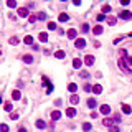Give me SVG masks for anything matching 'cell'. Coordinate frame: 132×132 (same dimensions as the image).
Returning a JSON list of instances; mask_svg holds the SVG:
<instances>
[{
	"mask_svg": "<svg viewBox=\"0 0 132 132\" xmlns=\"http://www.w3.org/2000/svg\"><path fill=\"white\" fill-rule=\"evenodd\" d=\"M119 17L122 18V20H130V18H132V12H129V10H122V12L119 13Z\"/></svg>",
	"mask_w": 132,
	"mask_h": 132,
	"instance_id": "1",
	"label": "cell"
},
{
	"mask_svg": "<svg viewBox=\"0 0 132 132\" xmlns=\"http://www.w3.org/2000/svg\"><path fill=\"white\" fill-rule=\"evenodd\" d=\"M18 15L20 17H30V12H28L27 7H20L18 8Z\"/></svg>",
	"mask_w": 132,
	"mask_h": 132,
	"instance_id": "2",
	"label": "cell"
},
{
	"mask_svg": "<svg viewBox=\"0 0 132 132\" xmlns=\"http://www.w3.org/2000/svg\"><path fill=\"white\" fill-rule=\"evenodd\" d=\"M114 122H116L114 119H107V117H106V119H102V124H104L106 127H109V129L114 127Z\"/></svg>",
	"mask_w": 132,
	"mask_h": 132,
	"instance_id": "3",
	"label": "cell"
},
{
	"mask_svg": "<svg viewBox=\"0 0 132 132\" xmlns=\"http://www.w3.org/2000/svg\"><path fill=\"white\" fill-rule=\"evenodd\" d=\"M74 45H76V48H78V50H83L84 46H86V41H84L83 38H78V40H76V43H74Z\"/></svg>",
	"mask_w": 132,
	"mask_h": 132,
	"instance_id": "4",
	"label": "cell"
},
{
	"mask_svg": "<svg viewBox=\"0 0 132 132\" xmlns=\"http://www.w3.org/2000/svg\"><path fill=\"white\" fill-rule=\"evenodd\" d=\"M101 114H104V116H107V114H111V107H109L107 104H104V106H101Z\"/></svg>",
	"mask_w": 132,
	"mask_h": 132,
	"instance_id": "5",
	"label": "cell"
},
{
	"mask_svg": "<svg viewBox=\"0 0 132 132\" xmlns=\"http://www.w3.org/2000/svg\"><path fill=\"white\" fill-rule=\"evenodd\" d=\"M84 63L88 64V66H92V64H94V56H92V55H88L86 58H84Z\"/></svg>",
	"mask_w": 132,
	"mask_h": 132,
	"instance_id": "6",
	"label": "cell"
},
{
	"mask_svg": "<svg viewBox=\"0 0 132 132\" xmlns=\"http://www.w3.org/2000/svg\"><path fill=\"white\" fill-rule=\"evenodd\" d=\"M102 32H104V28L101 27V25H96V27L92 28V33L94 35H102Z\"/></svg>",
	"mask_w": 132,
	"mask_h": 132,
	"instance_id": "7",
	"label": "cell"
},
{
	"mask_svg": "<svg viewBox=\"0 0 132 132\" xmlns=\"http://www.w3.org/2000/svg\"><path fill=\"white\" fill-rule=\"evenodd\" d=\"M81 66H83V61H81L79 58H74V60H73V68H76V69H79Z\"/></svg>",
	"mask_w": 132,
	"mask_h": 132,
	"instance_id": "8",
	"label": "cell"
},
{
	"mask_svg": "<svg viewBox=\"0 0 132 132\" xmlns=\"http://www.w3.org/2000/svg\"><path fill=\"white\" fill-rule=\"evenodd\" d=\"M76 35H78V32L74 30V28L68 30V38H69V40H74V38H76Z\"/></svg>",
	"mask_w": 132,
	"mask_h": 132,
	"instance_id": "9",
	"label": "cell"
},
{
	"mask_svg": "<svg viewBox=\"0 0 132 132\" xmlns=\"http://www.w3.org/2000/svg\"><path fill=\"white\" fill-rule=\"evenodd\" d=\"M66 116H68V117H74V116H76V109H74V107H68V109H66Z\"/></svg>",
	"mask_w": 132,
	"mask_h": 132,
	"instance_id": "10",
	"label": "cell"
},
{
	"mask_svg": "<svg viewBox=\"0 0 132 132\" xmlns=\"http://www.w3.org/2000/svg\"><path fill=\"white\" fill-rule=\"evenodd\" d=\"M92 92H94V94H101V92H102V86H101V84L92 86Z\"/></svg>",
	"mask_w": 132,
	"mask_h": 132,
	"instance_id": "11",
	"label": "cell"
},
{
	"mask_svg": "<svg viewBox=\"0 0 132 132\" xmlns=\"http://www.w3.org/2000/svg\"><path fill=\"white\" fill-rule=\"evenodd\" d=\"M122 112H124V114H130V112H132V107L129 104H122Z\"/></svg>",
	"mask_w": 132,
	"mask_h": 132,
	"instance_id": "12",
	"label": "cell"
},
{
	"mask_svg": "<svg viewBox=\"0 0 132 132\" xmlns=\"http://www.w3.org/2000/svg\"><path fill=\"white\" fill-rule=\"evenodd\" d=\"M58 20H60V22H68L69 20V15H68V13H60Z\"/></svg>",
	"mask_w": 132,
	"mask_h": 132,
	"instance_id": "13",
	"label": "cell"
},
{
	"mask_svg": "<svg viewBox=\"0 0 132 132\" xmlns=\"http://www.w3.org/2000/svg\"><path fill=\"white\" fill-rule=\"evenodd\" d=\"M38 38H40V41H41V43H46V41H48V35H46L45 32H41Z\"/></svg>",
	"mask_w": 132,
	"mask_h": 132,
	"instance_id": "14",
	"label": "cell"
},
{
	"mask_svg": "<svg viewBox=\"0 0 132 132\" xmlns=\"http://www.w3.org/2000/svg\"><path fill=\"white\" fill-rule=\"evenodd\" d=\"M55 56H56V58H58V60H63L64 56H66V53H64L63 50H58V51L55 53Z\"/></svg>",
	"mask_w": 132,
	"mask_h": 132,
	"instance_id": "15",
	"label": "cell"
},
{
	"mask_svg": "<svg viewBox=\"0 0 132 132\" xmlns=\"http://www.w3.org/2000/svg\"><path fill=\"white\" fill-rule=\"evenodd\" d=\"M23 41H25V45H33V36H30V35H27L23 38ZM35 46V45H33Z\"/></svg>",
	"mask_w": 132,
	"mask_h": 132,
	"instance_id": "16",
	"label": "cell"
},
{
	"mask_svg": "<svg viewBox=\"0 0 132 132\" xmlns=\"http://www.w3.org/2000/svg\"><path fill=\"white\" fill-rule=\"evenodd\" d=\"M88 106H89V107H91V109H94V107H96V106H97L96 99H92V97H89V99H88Z\"/></svg>",
	"mask_w": 132,
	"mask_h": 132,
	"instance_id": "17",
	"label": "cell"
},
{
	"mask_svg": "<svg viewBox=\"0 0 132 132\" xmlns=\"http://www.w3.org/2000/svg\"><path fill=\"white\" fill-rule=\"evenodd\" d=\"M23 61H25L27 64H32V63H33V56H32V55H25V56H23Z\"/></svg>",
	"mask_w": 132,
	"mask_h": 132,
	"instance_id": "18",
	"label": "cell"
},
{
	"mask_svg": "<svg viewBox=\"0 0 132 132\" xmlns=\"http://www.w3.org/2000/svg\"><path fill=\"white\" fill-rule=\"evenodd\" d=\"M20 97H22L20 91H17V89H15V91L12 92V99H13V101H18V99H20Z\"/></svg>",
	"mask_w": 132,
	"mask_h": 132,
	"instance_id": "19",
	"label": "cell"
},
{
	"mask_svg": "<svg viewBox=\"0 0 132 132\" xmlns=\"http://www.w3.org/2000/svg\"><path fill=\"white\" fill-rule=\"evenodd\" d=\"M60 117H61V112H60V111H53V112H51V119H53V120H58Z\"/></svg>",
	"mask_w": 132,
	"mask_h": 132,
	"instance_id": "20",
	"label": "cell"
},
{
	"mask_svg": "<svg viewBox=\"0 0 132 132\" xmlns=\"http://www.w3.org/2000/svg\"><path fill=\"white\" fill-rule=\"evenodd\" d=\"M36 127H38V129H45V127H46V124H45V120H41V119H38V120H36Z\"/></svg>",
	"mask_w": 132,
	"mask_h": 132,
	"instance_id": "21",
	"label": "cell"
},
{
	"mask_svg": "<svg viewBox=\"0 0 132 132\" xmlns=\"http://www.w3.org/2000/svg\"><path fill=\"white\" fill-rule=\"evenodd\" d=\"M91 129H92V124H89V122H84L83 124V130L84 132H89Z\"/></svg>",
	"mask_w": 132,
	"mask_h": 132,
	"instance_id": "22",
	"label": "cell"
},
{
	"mask_svg": "<svg viewBox=\"0 0 132 132\" xmlns=\"http://www.w3.org/2000/svg\"><path fill=\"white\" fill-rule=\"evenodd\" d=\"M69 101H71V104H78V102H79V96H78V94H73Z\"/></svg>",
	"mask_w": 132,
	"mask_h": 132,
	"instance_id": "23",
	"label": "cell"
},
{
	"mask_svg": "<svg viewBox=\"0 0 132 132\" xmlns=\"http://www.w3.org/2000/svg\"><path fill=\"white\" fill-rule=\"evenodd\" d=\"M106 22H107V25H116V18H114V17H107V18H106Z\"/></svg>",
	"mask_w": 132,
	"mask_h": 132,
	"instance_id": "24",
	"label": "cell"
},
{
	"mask_svg": "<svg viewBox=\"0 0 132 132\" xmlns=\"http://www.w3.org/2000/svg\"><path fill=\"white\" fill-rule=\"evenodd\" d=\"M68 89H69V92H76V91H78V86H76L74 83H71V84L68 86Z\"/></svg>",
	"mask_w": 132,
	"mask_h": 132,
	"instance_id": "25",
	"label": "cell"
},
{
	"mask_svg": "<svg viewBox=\"0 0 132 132\" xmlns=\"http://www.w3.org/2000/svg\"><path fill=\"white\" fill-rule=\"evenodd\" d=\"M36 20H38V15H30L28 17V22H30V23H35Z\"/></svg>",
	"mask_w": 132,
	"mask_h": 132,
	"instance_id": "26",
	"label": "cell"
},
{
	"mask_svg": "<svg viewBox=\"0 0 132 132\" xmlns=\"http://www.w3.org/2000/svg\"><path fill=\"white\" fill-rule=\"evenodd\" d=\"M46 27H48V30H56V23H55V22H48Z\"/></svg>",
	"mask_w": 132,
	"mask_h": 132,
	"instance_id": "27",
	"label": "cell"
},
{
	"mask_svg": "<svg viewBox=\"0 0 132 132\" xmlns=\"http://www.w3.org/2000/svg\"><path fill=\"white\" fill-rule=\"evenodd\" d=\"M12 107H13L12 102H5V106H4V109H5V111H8V112L12 111Z\"/></svg>",
	"mask_w": 132,
	"mask_h": 132,
	"instance_id": "28",
	"label": "cell"
},
{
	"mask_svg": "<svg viewBox=\"0 0 132 132\" xmlns=\"http://www.w3.org/2000/svg\"><path fill=\"white\" fill-rule=\"evenodd\" d=\"M7 5H8L10 8H15V7H17V2H15V0H8Z\"/></svg>",
	"mask_w": 132,
	"mask_h": 132,
	"instance_id": "29",
	"label": "cell"
},
{
	"mask_svg": "<svg viewBox=\"0 0 132 132\" xmlns=\"http://www.w3.org/2000/svg\"><path fill=\"white\" fill-rule=\"evenodd\" d=\"M81 30H83L84 33H88V32H89V25H88V23H83V27H81Z\"/></svg>",
	"mask_w": 132,
	"mask_h": 132,
	"instance_id": "30",
	"label": "cell"
},
{
	"mask_svg": "<svg viewBox=\"0 0 132 132\" xmlns=\"http://www.w3.org/2000/svg\"><path fill=\"white\" fill-rule=\"evenodd\" d=\"M10 45H18V38H17V36H12V38H10Z\"/></svg>",
	"mask_w": 132,
	"mask_h": 132,
	"instance_id": "31",
	"label": "cell"
},
{
	"mask_svg": "<svg viewBox=\"0 0 132 132\" xmlns=\"http://www.w3.org/2000/svg\"><path fill=\"white\" fill-rule=\"evenodd\" d=\"M38 20H46V13H38Z\"/></svg>",
	"mask_w": 132,
	"mask_h": 132,
	"instance_id": "32",
	"label": "cell"
},
{
	"mask_svg": "<svg viewBox=\"0 0 132 132\" xmlns=\"http://www.w3.org/2000/svg\"><path fill=\"white\" fill-rule=\"evenodd\" d=\"M0 129H2V132H8V125L7 124H2V125H0Z\"/></svg>",
	"mask_w": 132,
	"mask_h": 132,
	"instance_id": "33",
	"label": "cell"
},
{
	"mask_svg": "<svg viewBox=\"0 0 132 132\" xmlns=\"http://www.w3.org/2000/svg\"><path fill=\"white\" fill-rule=\"evenodd\" d=\"M104 18H107V17L104 15V13H99V15H97V20H99V22H102Z\"/></svg>",
	"mask_w": 132,
	"mask_h": 132,
	"instance_id": "34",
	"label": "cell"
},
{
	"mask_svg": "<svg viewBox=\"0 0 132 132\" xmlns=\"http://www.w3.org/2000/svg\"><path fill=\"white\" fill-rule=\"evenodd\" d=\"M10 119H18V112H12V114H10Z\"/></svg>",
	"mask_w": 132,
	"mask_h": 132,
	"instance_id": "35",
	"label": "cell"
},
{
	"mask_svg": "<svg viewBox=\"0 0 132 132\" xmlns=\"http://www.w3.org/2000/svg\"><path fill=\"white\" fill-rule=\"evenodd\" d=\"M102 12H104V13L111 12V7H109V5H104V7H102Z\"/></svg>",
	"mask_w": 132,
	"mask_h": 132,
	"instance_id": "36",
	"label": "cell"
},
{
	"mask_svg": "<svg viewBox=\"0 0 132 132\" xmlns=\"http://www.w3.org/2000/svg\"><path fill=\"white\" fill-rule=\"evenodd\" d=\"M109 130H111V132H120V130H119V127H116V125H114V127H111Z\"/></svg>",
	"mask_w": 132,
	"mask_h": 132,
	"instance_id": "37",
	"label": "cell"
},
{
	"mask_svg": "<svg viewBox=\"0 0 132 132\" xmlns=\"http://www.w3.org/2000/svg\"><path fill=\"white\" fill-rule=\"evenodd\" d=\"M81 76H83V78H88L89 73H88V71H81Z\"/></svg>",
	"mask_w": 132,
	"mask_h": 132,
	"instance_id": "38",
	"label": "cell"
},
{
	"mask_svg": "<svg viewBox=\"0 0 132 132\" xmlns=\"http://www.w3.org/2000/svg\"><path fill=\"white\" fill-rule=\"evenodd\" d=\"M125 61L129 63V66H132V58H130V56H127V58H125Z\"/></svg>",
	"mask_w": 132,
	"mask_h": 132,
	"instance_id": "39",
	"label": "cell"
},
{
	"mask_svg": "<svg viewBox=\"0 0 132 132\" xmlns=\"http://www.w3.org/2000/svg\"><path fill=\"white\" fill-rule=\"evenodd\" d=\"M91 89H92V88L89 86V84H86V86H84V91H91Z\"/></svg>",
	"mask_w": 132,
	"mask_h": 132,
	"instance_id": "40",
	"label": "cell"
},
{
	"mask_svg": "<svg viewBox=\"0 0 132 132\" xmlns=\"http://www.w3.org/2000/svg\"><path fill=\"white\" fill-rule=\"evenodd\" d=\"M120 4L124 5V7H127V5H129V0H122V2H120Z\"/></svg>",
	"mask_w": 132,
	"mask_h": 132,
	"instance_id": "41",
	"label": "cell"
},
{
	"mask_svg": "<svg viewBox=\"0 0 132 132\" xmlns=\"http://www.w3.org/2000/svg\"><path fill=\"white\" fill-rule=\"evenodd\" d=\"M18 132H27V129H23V127H20V129H18Z\"/></svg>",
	"mask_w": 132,
	"mask_h": 132,
	"instance_id": "42",
	"label": "cell"
},
{
	"mask_svg": "<svg viewBox=\"0 0 132 132\" xmlns=\"http://www.w3.org/2000/svg\"><path fill=\"white\" fill-rule=\"evenodd\" d=\"M130 36H132V33H130Z\"/></svg>",
	"mask_w": 132,
	"mask_h": 132,
	"instance_id": "43",
	"label": "cell"
}]
</instances>
